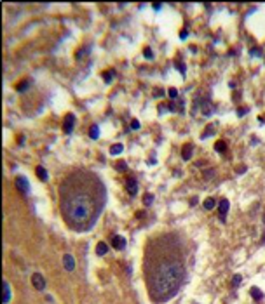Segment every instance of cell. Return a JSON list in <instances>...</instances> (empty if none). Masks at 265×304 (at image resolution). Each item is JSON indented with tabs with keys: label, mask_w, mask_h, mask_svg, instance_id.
<instances>
[{
	"label": "cell",
	"mask_w": 265,
	"mask_h": 304,
	"mask_svg": "<svg viewBox=\"0 0 265 304\" xmlns=\"http://www.w3.org/2000/svg\"><path fill=\"white\" fill-rule=\"evenodd\" d=\"M192 249L180 231L148 236L143 250V276L152 302H168L180 292L189 275Z\"/></svg>",
	"instance_id": "1"
},
{
	"label": "cell",
	"mask_w": 265,
	"mask_h": 304,
	"mask_svg": "<svg viewBox=\"0 0 265 304\" xmlns=\"http://www.w3.org/2000/svg\"><path fill=\"white\" fill-rule=\"evenodd\" d=\"M60 212L73 231H89L107 205V188L96 172L77 167L72 169L58 188Z\"/></svg>",
	"instance_id": "2"
},
{
	"label": "cell",
	"mask_w": 265,
	"mask_h": 304,
	"mask_svg": "<svg viewBox=\"0 0 265 304\" xmlns=\"http://www.w3.org/2000/svg\"><path fill=\"white\" fill-rule=\"evenodd\" d=\"M16 188L23 193V195H28V193H30V182H28L26 177H23V176L16 177Z\"/></svg>",
	"instance_id": "3"
},
{
	"label": "cell",
	"mask_w": 265,
	"mask_h": 304,
	"mask_svg": "<svg viewBox=\"0 0 265 304\" xmlns=\"http://www.w3.org/2000/svg\"><path fill=\"white\" fill-rule=\"evenodd\" d=\"M32 283H33V287H35V290H44L45 288V280H44V276L40 273H33Z\"/></svg>",
	"instance_id": "4"
},
{
	"label": "cell",
	"mask_w": 265,
	"mask_h": 304,
	"mask_svg": "<svg viewBox=\"0 0 265 304\" xmlns=\"http://www.w3.org/2000/svg\"><path fill=\"white\" fill-rule=\"evenodd\" d=\"M112 247L117 250H124L126 249V238L120 235H112Z\"/></svg>",
	"instance_id": "5"
},
{
	"label": "cell",
	"mask_w": 265,
	"mask_h": 304,
	"mask_svg": "<svg viewBox=\"0 0 265 304\" xmlns=\"http://www.w3.org/2000/svg\"><path fill=\"white\" fill-rule=\"evenodd\" d=\"M228 207H230L228 200L227 198H222L220 203H218V214H220V219H222V221H225V216H227V212H228Z\"/></svg>",
	"instance_id": "6"
},
{
	"label": "cell",
	"mask_w": 265,
	"mask_h": 304,
	"mask_svg": "<svg viewBox=\"0 0 265 304\" xmlns=\"http://www.w3.org/2000/svg\"><path fill=\"white\" fill-rule=\"evenodd\" d=\"M73 125H75V115H72V113H68L65 117V123H63V130H65L66 134H70L72 132V129H73Z\"/></svg>",
	"instance_id": "7"
},
{
	"label": "cell",
	"mask_w": 265,
	"mask_h": 304,
	"mask_svg": "<svg viewBox=\"0 0 265 304\" xmlns=\"http://www.w3.org/2000/svg\"><path fill=\"white\" fill-rule=\"evenodd\" d=\"M126 190H127V193H129L131 197H134L136 193H138V182H136L134 177H129L126 181Z\"/></svg>",
	"instance_id": "8"
},
{
	"label": "cell",
	"mask_w": 265,
	"mask_h": 304,
	"mask_svg": "<svg viewBox=\"0 0 265 304\" xmlns=\"http://www.w3.org/2000/svg\"><path fill=\"white\" fill-rule=\"evenodd\" d=\"M63 266H65L66 271H73L75 269V259L72 254H65L63 256Z\"/></svg>",
	"instance_id": "9"
},
{
	"label": "cell",
	"mask_w": 265,
	"mask_h": 304,
	"mask_svg": "<svg viewBox=\"0 0 265 304\" xmlns=\"http://www.w3.org/2000/svg\"><path fill=\"white\" fill-rule=\"evenodd\" d=\"M107 252H108V245H107L105 242H99V243L96 245V254L98 256H105Z\"/></svg>",
	"instance_id": "10"
},
{
	"label": "cell",
	"mask_w": 265,
	"mask_h": 304,
	"mask_svg": "<svg viewBox=\"0 0 265 304\" xmlns=\"http://www.w3.org/2000/svg\"><path fill=\"white\" fill-rule=\"evenodd\" d=\"M181 156H183V160H190V158H192V146H190V144H185L183 146Z\"/></svg>",
	"instance_id": "11"
},
{
	"label": "cell",
	"mask_w": 265,
	"mask_h": 304,
	"mask_svg": "<svg viewBox=\"0 0 265 304\" xmlns=\"http://www.w3.org/2000/svg\"><path fill=\"white\" fill-rule=\"evenodd\" d=\"M9 299H11V285L4 282V304L9 302Z\"/></svg>",
	"instance_id": "12"
},
{
	"label": "cell",
	"mask_w": 265,
	"mask_h": 304,
	"mask_svg": "<svg viewBox=\"0 0 265 304\" xmlns=\"http://www.w3.org/2000/svg\"><path fill=\"white\" fill-rule=\"evenodd\" d=\"M251 295H253L255 301H262V299H263V292H262L258 287H253V288H251Z\"/></svg>",
	"instance_id": "13"
},
{
	"label": "cell",
	"mask_w": 265,
	"mask_h": 304,
	"mask_svg": "<svg viewBox=\"0 0 265 304\" xmlns=\"http://www.w3.org/2000/svg\"><path fill=\"white\" fill-rule=\"evenodd\" d=\"M35 172H37V176L40 177L42 181H47V171H45L42 165H38L37 169H35Z\"/></svg>",
	"instance_id": "14"
},
{
	"label": "cell",
	"mask_w": 265,
	"mask_h": 304,
	"mask_svg": "<svg viewBox=\"0 0 265 304\" xmlns=\"http://www.w3.org/2000/svg\"><path fill=\"white\" fill-rule=\"evenodd\" d=\"M124 149V146L120 143H117V144H112V148H110V155H119L120 151Z\"/></svg>",
	"instance_id": "15"
},
{
	"label": "cell",
	"mask_w": 265,
	"mask_h": 304,
	"mask_svg": "<svg viewBox=\"0 0 265 304\" xmlns=\"http://www.w3.org/2000/svg\"><path fill=\"white\" fill-rule=\"evenodd\" d=\"M215 205H216V202H215L213 198H206V200H204V207L208 208V210H211V208H215Z\"/></svg>",
	"instance_id": "16"
},
{
	"label": "cell",
	"mask_w": 265,
	"mask_h": 304,
	"mask_svg": "<svg viewBox=\"0 0 265 304\" xmlns=\"http://www.w3.org/2000/svg\"><path fill=\"white\" fill-rule=\"evenodd\" d=\"M89 134H91L92 139H98V136H99V127H98V125H92L91 130H89Z\"/></svg>",
	"instance_id": "17"
},
{
	"label": "cell",
	"mask_w": 265,
	"mask_h": 304,
	"mask_svg": "<svg viewBox=\"0 0 265 304\" xmlns=\"http://www.w3.org/2000/svg\"><path fill=\"white\" fill-rule=\"evenodd\" d=\"M241 282H243V276H241V275H234V278H232V287H237V285H241Z\"/></svg>",
	"instance_id": "18"
},
{
	"label": "cell",
	"mask_w": 265,
	"mask_h": 304,
	"mask_svg": "<svg viewBox=\"0 0 265 304\" xmlns=\"http://www.w3.org/2000/svg\"><path fill=\"white\" fill-rule=\"evenodd\" d=\"M28 85H30V80H23L21 82V84H19V85H18L16 87V91H19V92H23V91H25V89H26V87Z\"/></svg>",
	"instance_id": "19"
},
{
	"label": "cell",
	"mask_w": 265,
	"mask_h": 304,
	"mask_svg": "<svg viewBox=\"0 0 265 304\" xmlns=\"http://www.w3.org/2000/svg\"><path fill=\"white\" fill-rule=\"evenodd\" d=\"M115 167H117V171H119V172H124L126 169H127V165H126V162H122V160H120V162H117V163H115Z\"/></svg>",
	"instance_id": "20"
},
{
	"label": "cell",
	"mask_w": 265,
	"mask_h": 304,
	"mask_svg": "<svg viewBox=\"0 0 265 304\" xmlns=\"http://www.w3.org/2000/svg\"><path fill=\"white\" fill-rule=\"evenodd\" d=\"M168 94H169V97H171V99H176V97H178V91H176L174 87H171V89H169Z\"/></svg>",
	"instance_id": "21"
},
{
	"label": "cell",
	"mask_w": 265,
	"mask_h": 304,
	"mask_svg": "<svg viewBox=\"0 0 265 304\" xmlns=\"http://www.w3.org/2000/svg\"><path fill=\"white\" fill-rule=\"evenodd\" d=\"M215 149H216V151H220V153H222L223 149H225V143H223V141H218V143L215 144Z\"/></svg>",
	"instance_id": "22"
},
{
	"label": "cell",
	"mask_w": 265,
	"mask_h": 304,
	"mask_svg": "<svg viewBox=\"0 0 265 304\" xmlns=\"http://www.w3.org/2000/svg\"><path fill=\"white\" fill-rule=\"evenodd\" d=\"M131 129H134V130H138V129H140V122H138L136 118H133V120H131Z\"/></svg>",
	"instance_id": "23"
},
{
	"label": "cell",
	"mask_w": 265,
	"mask_h": 304,
	"mask_svg": "<svg viewBox=\"0 0 265 304\" xmlns=\"http://www.w3.org/2000/svg\"><path fill=\"white\" fill-rule=\"evenodd\" d=\"M152 56H154V54H152V49L150 47H145V58L146 59H152Z\"/></svg>",
	"instance_id": "24"
},
{
	"label": "cell",
	"mask_w": 265,
	"mask_h": 304,
	"mask_svg": "<svg viewBox=\"0 0 265 304\" xmlns=\"http://www.w3.org/2000/svg\"><path fill=\"white\" fill-rule=\"evenodd\" d=\"M112 77H114V73H112V71H107V73L103 75V78H105L107 82H110V80H112Z\"/></svg>",
	"instance_id": "25"
},
{
	"label": "cell",
	"mask_w": 265,
	"mask_h": 304,
	"mask_svg": "<svg viewBox=\"0 0 265 304\" xmlns=\"http://www.w3.org/2000/svg\"><path fill=\"white\" fill-rule=\"evenodd\" d=\"M152 200H154V197H152V195H146L145 197V205H150Z\"/></svg>",
	"instance_id": "26"
},
{
	"label": "cell",
	"mask_w": 265,
	"mask_h": 304,
	"mask_svg": "<svg viewBox=\"0 0 265 304\" xmlns=\"http://www.w3.org/2000/svg\"><path fill=\"white\" fill-rule=\"evenodd\" d=\"M246 113H248V110H246V108H241V110H237V115H239V117H243V115H246Z\"/></svg>",
	"instance_id": "27"
},
{
	"label": "cell",
	"mask_w": 265,
	"mask_h": 304,
	"mask_svg": "<svg viewBox=\"0 0 265 304\" xmlns=\"http://www.w3.org/2000/svg\"><path fill=\"white\" fill-rule=\"evenodd\" d=\"M187 35H189V32H187V30H181V32H180V37H181V38H185Z\"/></svg>",
	"instance_id": "28"
},
{
	"label": "cell",
	"mask_w": 265,
	"mask_h": 304,
	"mask_svg": "<svg viewBox=\"0 0 265 304\" xmlns=\"http://www.w3.org/2000/svg\"><path fill=\"white\" fill-rule=\"evenodd\" d=\"M239 174H243V172H246V167H241V169H237Z\"/></svg>",
	"instance_id": "29"
}]
</instances>
